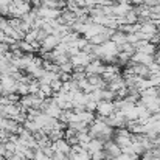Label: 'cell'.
<instances>
[{"instance_id":"1","label":"cell","mask_w":160,"mask_h":160,"mask_svg":"<svg viewBox=\"0 0 160 160\" xmlns=\"http://www.w3.org/2000/svg\"><path fill=\"white\" fill-rule=\"evenodd\" d=\"M103 120L106 121V124H109V126L113 128V129H121V128H126V126H128V120H126L124 113L120 112V110H117L115 113H112L110 117L103 118Z\"/></svg>"},{"instance_id":"2","label":"cell","mask_w":160,"mask_h":160,"mask_svg":"<svg viewBox=\"0 0 160 160\" xmlns=\"http://www.w3.org/2000/svg\"><path fill=\"white\" fill-rule=\"evenodd\" d=\"M42 112L47 113V115L52 117V118H59V115H61L62 110H61V107L58 106L56 100L52 97V98H45V101H44V104H42Z\"/></svg>"},{"instance_id":"3","label":"cell","mask_w":160,"mask_h":160,"mask_svg":"<svg viewBox=\"0 0 160 160\" xmlns=\"http://www.w3.org/2000/svg\"><path fill=\"white\" fill-rule=\"evenodd\" d=\"M115 112H117V107L113 101H100L97 106V113H98L97 118H107Z\"/></svg>"},{"instance_id":"4","label":"cell","mask_w":160,"mask_h":160,"mask_svg":"<svg viewBox=\"0 0 160 160\" xmlns=\"http://www.w3.org/2000/svg\"><path fill=\"white\" fill-rule=\"evenodd\" d=\"M61 38L58 36V34H48L47 38H45V41L41 44V52L42 53H48V52H53L58 48V45L61 44Z\"/></svg>"},{"instance_id":"5","label":"cell","mask_w":160,"mask_h":160,"mask_svg":"<svg viewBox=\"0 0 160 160\" xmlns=\"http://www.w3.org/2000/svg\"><path fill=\"white\" fill-rule=\"evenodd\" d=\"M104 72H106V64L101 61V59H93L87 67H86V73H87V76H90V75H104Z\"/></svg>"},{"instance_id":"6","label":"cell","mask_w":160,"mask_h":160,"mask_svg":"<svg viewBox=\"0 0 160 160\" xmlns=\"http://www.w3.org/2000/svg\"><path fill=\"white\" fill-rule=\"evenodd\" d=\"M104 154H106V160H115L123 151H121V148L113 142V140H109L104 143Z\"/></svg>"},{"instance_id":"7","label":"cell","mask_w":160,"mask_h":160,"mask_svg":"<svg viewBox=\"0 0 160 160\" xmlns=\"http://www.w3.org/2000/svg\"><path fill=\"white\" fill-rule=\"evenodd\" d=\"M92 61H93V56L84 53V52H79L76 56L70 58V62L73 64V67H87Z\"/></svg>"},{"instance_id":"8","label":"cell","mask_w":160,"mask_h":160,"mask_svg":"<svg viewBox=\"0 0 160 160\" xmlns=\"http://www.w3.org/2000/svg\"><path fill=\"white\" fill-rule=\"evenodd\" d=\"M52 149H53V152H62V154H67V156L72 152V146L65 138H61V140L52 143Z\"/></svg>"},{"instance_id":"9","label":"cell","mask_w":160,"mask_h":160,"mask_svg":"<svg viewBox=\"0 0 160 160\" xmlns=\"http://www.w3.org/2000/svg\"><path fill=\"white\" fill-rule=\"evenodd\" d=\"M140 33H143V34H157L159 28L156 25V20H146V22L140 23Z\"/></svg>"},{"instance_id":"10","label":"cell","mask_w":160,"mask_h":160,"mask_svg":"<svg viewBox=\"0 0 160 160\" xmlns=\"http://www.w3.org/2000/svg\"><path fill=\"white\" fill-rule=\"evenodd\" d=\"M132 62H135V64H143V65H149V64H152L154 62V56H148V54H143L140 53V52H137V53L132 56V59H131Z\"/></svg>"},{"instance_id":"11","label":"cell","mask_w":160,"mask_h":160,"mask_svg":"<svg viewBox=\"0 0 160 160\" xmlns=\"http://www.w3.org/2000/svg\"><path fill=\"white\" fill-rule=\"evenodd\" d=\"M110 41H112V42H115V45L120 48V47H123L124 44H128V34H126V33H123V31H120V30H117V31H115V34L110 38Z\"/></svg>"},{"instance_id":"12","label":"cell","mask_w":160,"mask_h":160,"mask_svg":"<svg viewBox=\"0 0 160 160\" xmlns=\"http://www.w3.org/2000/svg\"><path fill=\"white\" fill-rule=\"evenodd\" d=\"M56 79H61V73H56V72H45L42 75V78L39 79V84H48L52 86V82Z\"/></svg>"},{"instance_id":"13","label":"cell","mask_w":160,"mask_h":160,"mask_svg":"<svg viewBox=\"0 0 160 160\" xmlns=\"http://www.w3.org/2000/svg\"><path fill=\"white\" fill-rule=\"evenodd\" d=\"M103 149H104V142H101V140H98V138H93V140L90 142V145H89L87 152L92 156L93 152H97V151H103Z\"/></svg>"},{"instance_id":"14","label":"cell","mask_w":160,"mask_h":160,"mask_svg":"<svg viewBox=\"0 0 160 160\" xmlns=\"http://www.w3.org/2000/svg\"><path fill=\"white\" fill-rule=\"evenodd\" d=\"M148 81H149V86H151V87H160V72L151 75V76L148 78Z\"/></svg>"},{"instance_id":"15","label":"cell","mask_w":160,"mask_h":160,"mask_svg":"<svg viewBox=\"0 0 160 160\" xmlns=\"http://www.w3.org/2000/svg\"><path fill=\"white\" fill-rule=\"evenodd\" d=\"M59 73H68V75H72L73 73V64L72 62H65V64L59 65Z\"/></svg>"},{"instance_id":"16","label":"cell","mask_w":160,"mask_h":160,"mask_svg":"<svg viewBox=\"0 0 160 160\" xmlns=\"http://www.w3.org/2000/svg\"><path fill=\"white\" fill-rule=\"evenodd\" d=\"M140 41V36H138V33H134V34H128V44H132V45H135L137 42Z\"/></svg>"},{"instance_id":"17","label":"cell","mask_w":160,"mask_h":160,"mask_svg":"<svg viewBox=\"0 0 160 160\" xmlns=\"http://www.w3.org/2000/svg\"><path fill=\"white\" fill-rule=\"evenodd\" d=\"M145 5L149 6V8H154V6H159L160 0H145Z\"/></svg>"},{"instance_id":"18","label":"cell","mask_w":160,"mask_h":160,"mask_svg":"<svg viewBox=\"0 0 160 160\" xmlns=\"http://www.w3.org/2000/svg\"><path fill=\"white\" fill-rule=\"evenodd\" d=\"M115 160H134V159H132L129 154H124V152H121V154H120V156H118V157H117Z\"/></svg>"},{"instance_id":"19","label":"cell","mask_w":160,"mask_h":160,"mask_svg":"<svg viewBox=\"0 0 160 160\" xmlns=\"http://www.w3.org/2000/svg\"><path fill=\"white\" fill-rule=\"evenodd\" d=\"M110 2H113V3H115V2H120V0H110Z\"/></svg>"},{"instance_id":"20","label":"cell","mask_w":160,"mask_h":160,"mask_svg":"<svg viewBox=\"0 0 160 160\" xmlns=\"http://www.w3.org/2000/svg\"><path fill=\"white\" fill-rule=\"evenodd\" d=\"M157 90H159V97H160V87H157Z\"/></svg>"}]
</instances>
